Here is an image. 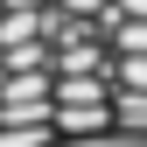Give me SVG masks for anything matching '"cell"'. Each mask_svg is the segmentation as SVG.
<instances>
[{
    "mask_svg": "<svg viewBox=\"0 0 147 147\" xmlns=\"http://www.w3.org/2000/svg\"><path fill=\"white\" fill-rule=\"evenodd\" d=\"M84 126H147V0H0V147Z\"/></svg>",
    "mask_w": 147,
    "mask_h": 147,
    "instance_id": "6da1fadb",
    "label": "cell"
},
{
    "mask_svg": "<svg viewBox=\"0 0 147 147\" xmlns=\"http://www.w3.org/2000/svg\"><path fill=\"white\" fill-rule=\"evenodd\" d=\"M28 147H147V126H84V133H49Z\"/></svg>",
    "mask_w": 147,
    "mask_h": 147,
    "instance_id": "7a4b0ae2",
    "label": "cell"
}]
</instances>
